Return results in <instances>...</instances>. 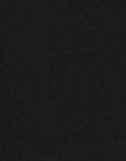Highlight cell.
Wrapping results in <instances>:
<instances>
[]
</instances>
